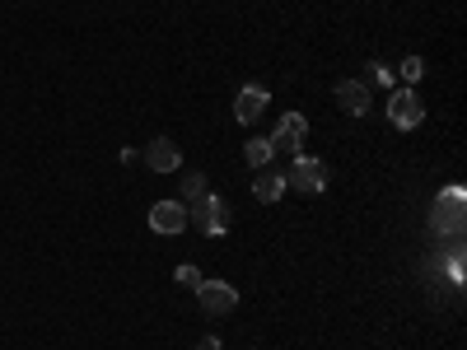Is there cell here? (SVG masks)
<instances>
[{"mask_svg": "<svg viewBox=\"0 0 467 350\" xmlns=\"http://www.w3.org/2000/svg\"><path fill=\"white\" fill-rule=\"evenodd\" d=\"M173 281H178L182 290H197V285H202L206 276H202V271H197V266H178V276H173Z\"/></svg>", "mask_w": 467, "mask_h": 350, "instance_id": "15", "label": "cell"}, {"mask_svg": "<svg viewBox=\"0 0 467 350\" xmlns=\"http://www.w3.org/2000/svg\"><path fill=\"white\" fill-rule=\"evenodd\" d=\"M449 276H453V285H462V252H453V262H449Z\"/></svg>", "mask_w": 467, "mask_h": 350, "instance_id": "16", "label": "cell"}, {"mask_svg": "<svg viewBox=\"0 0 467 350\" xmlns=\"http://www.w3.org/2000/svg\"><path fill=\"white\" fill-rule=\"evenodd\" d=\"M420 75H425V61H420V57H402V80H407V89L420 80Z\"/></svg>", "mask_w": 467, "mask_h": 350, "instance_id": "14", "label": "cell"}, {"mask_svg": "<svg viewBox=\"0 0 467 350\" xmlns=\"http://www.w3.org/2000/svg\"><path fill=\"white\" fill-rule=\"evenodd\" d=\"M182 197H187V201H197V197H206V173H197V169H187V173H182Z\"/></svg>", "mask_w": 467, "mask_h": 350, "instance_id": "13", "label": "cell"}, {"mask_svg": "<svg viewBox=\"0 0 467 350\" xmlns=\"http://www.w3.org/2000/svg\"><path fill=\"white\" fill-rule=\"evenodd\" d=\"M271 154H276V149H271V140H257V136H253V140L244 145L248 169H266V164H271Z\"/></svg>", "mask_w": 467, "mask_h": 350, "instance_id": "12", "label": "cell"}, {"mask_svg": "<svg viewBox=\"0 0 467 350\" xmlns=\"http://www.w3.org/2000/svg\"><path fill=\"white\" fill-rule=\"evenodd\" d=\"M197 350H220V341H215V336H206V341H197Z\"/></svg>", "mask_w": 467, "mask_h": 350, "instance_id": "17", "label": "cell"}, {"mask_svg": "<svg viewBox=\"0 0 467 350\" xmlns=\"http://www.w3.org/2000/svg\"><path fill=\"white\" fill-rule=\"evenodd\" d=\"M145 164H150L154 173H178V164H182V149H178V140H169V136H154V140H150V149H145Z\"/></svg>", "mask_w": 467, "mask_h": 350, "instance_id": "8", "label": "cell"}, {"mask_svg": "<svg viewBox=\"0 0 467 350\" xmlns=\"http://www.w3.org/2000/svg\"><path fill=\"white\" fill-rule=\"evenodd\" d=\"M462 211H467V191L462 187H449L440 191V201H435V233H462Z\"/></svg>", "mask_w": 467, "mask_h": 350, "instance_id": "4", "label": "cell"}, {"mask_svg": "<svg viewBox=\"0 0 467 350\" xmlns=\"http://www.w3.org/2000/svg\"><path fill=\"white\" fill-rule=\"evenodd\" d=\"M253 197H257L262 206H276V201L285 197V173H276V169H262V173L253 178Z\"/></svg>", "mask_w": 467, "mask_h": 350, "instance_id": "11", "label": "cell"}, {"mask_svg": "<svg viewBox=\"0 0 467 350\" xmlns=\"http://www.w3.org/2000/svg\"><path fill=\"white\" fill-rule=\"evenodd\" d=\"M388 122H393L398 131H416L425 122V103L416 89H393V98H388Z\"/></svg>", "mask_w": 467, "mask_h": 350, "instance_id": "3", "label": "cell"}, {"mask_svg": "<svg viewBox=\"0 0 467 350\" xmlns=\"http://www.w3.org/2000/svg\"><path fill=\"white\" fill-rule=\"evenodd\" d=\"M266 103H271V94H266L262 85H244V89H239V98H234V117H239L244 127H253L257 117L266 112Z\"/></svg>", "mask_w": 467, "mask_h": 350, "instance_id": "9", "label": "cell"}, {"mask_svg": "<svg viewBox=\"0 0 467 350\" xmlns=\"http://www.w3.org/2000/svg\"><path fill=\"white\" fill-rule=\"evenodd\" d=\"M304 136H308V117H304V112H285L281 122H276V136H271V149H290V154H299Z\"/></svg>", "mask_w": 467, "mask_h": 350, "instance_id": "6", "label": "cell"}, {"mask_svg": "<svg viewBox=\"0 0 467 350\" xmlns=\"http://www.w3.org/2000/svg\"><path fill=\"white\" fill-rule=\"evenodd\" d=\"M332 98H337V108L350 112V117H365V112H369V89H365V80H341Z\"/></svg>", "mask_w": 467, "mask_h": 350, "instance_id": "10", "label": "cell"}, {"mask_svg": "<svg viewBox=\"0 0 467 350\" xmlns=\"http://www.w3.org/2000/svg\"><path fill=\"white\" fill-rule=\"evenodd\" d=\"M150 229L154 233H182L187 229V206L182 201H154L150 206Z\"/></svg>", "mask_w": 467, "mask_h": 350, "instance_id": "7", "label": "cell"}, {"mask_svg": "<svg viewBox=\"0 0 467 350\" xmlns=\"http://www.w3.org/2000/svg\"><path fill=\"white\" fill-rule=\"evenodd\" d=\"M197 299H202V308H206L211 318H220V314H234L239 290H234L229 281H202V285H197Z\"/></svg>", "mask_w": 467, "mask_h": 350, "instance_id": "5", "label": "cell"}, {"mask_svg": "<svg viewBox=\"0 0 467 350\" xmlns=\"http://www.w3.org/2000/svg\"><path fill=\"white\" fill-rule=\"evenodd\" d=\"M187 224H197L206 239H220V233L229 229V206H224V197H211V191H206V197H197V201L187 206Z\"/></svg>", "mask_w": 467, "mask_h": 350, "instance_id": "1", "label": "cell"}, {"mask_svg": "<svg viewBox=\"0 0 467 350\" xmlns=\"http://www.w3.org/2000/svg\"><path fill=\"white\" fill-rule=\"evenodd\" d=\"M327 164L323 160H314V154H295V164H290V173H285V187H295V191H308V197H314V191H323L327 187Z\"/></svg>", "mask_w": 467, "mask_h": 350, "instance_id": "2", "label": "cell"}]
</instances>
